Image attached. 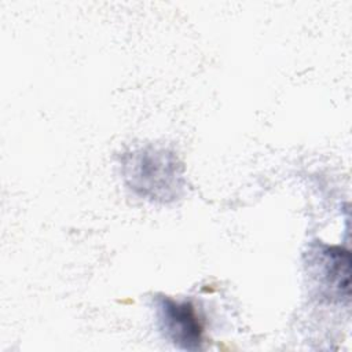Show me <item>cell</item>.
<instances>
[{
    "instance_id": "7a4b0ae2",
    "label": "cell",
    "mask_w": 352,
    "mask_h": 352,
    "mask_svg": "<svg viewBox=\"0 0 352 352\" xmlns=\"http://www.w3.org/2000/svg\"><path fill=\"white\" fill-rule=\"evenodd\" d=\"M308 268L319 293L330 301H349L351 256L341 246L315 245L308 252Z\"/></svg>"
},
{
    "instance_id": "6da1fadb",
    "label": "cell",
    "mask_w": 352,
    "mask_h": 352,
    "mask_svg": "<svg viewBox=\"0 0 352 352\" xmlns=\"http://www.w3.org/2000/svg\"><path fill=\"white\" fill-rule=\"evenodd\" d=\"M122 172L129 188L151 201L175 199L183 188L182 165L165 150L148 147L126 154Z\"/></svg>"
},
{
    "instance_id": "3957f363",
    "label": "cell",
    "mask_w": 352,
    "mask_h": 352,
    "mask_svg": "<svg viewBox=\"0 0 352 352\" xmlns=\"http://www.w3.org/2000/svg\"><path fill=\"white\" fill-rule=\"evenodd\" d=\"M157 315L161 331L176 348L197 351L202 346L204 326L191 302L160 297L157 300Z\"/></svg>"
}]
</instances>
